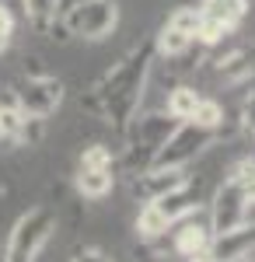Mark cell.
<instances>
[{"instance_id":"obj_1","label":"cell","mask_w":255,"mask_h":262,"mask_svg":"<svg viewBox=\"0 0 255 262\" xmlns=\"http://www.w3.org/2000/svg\"><path fill=\"white\" fill-rule=\"evenodd\" d=\"M151 53H154L151 46L130 53V56L105 77V84H101V105H105L109 122L126 126V122L137 116L140 95H143V81H147V67H151Z\"/></svg>"},{"instance_id":"obj_2","label":"cell","mask_w":255,"mask_h":262,"mask_svg":"<svg viewBox=\"0 0 255 262\" xmlns=\"http://www.w3.org/2000/svg\"><path fill=\"white\" fill-rule=\"evenodd\" d=\"M53 231H56V213H53V210H46V206L28 210V213L14 224V231H11L4 262H35L42 255V248L49 245Z\"/></svg>"},{"instance_id":"obj_3","label":"cell","mask_w":255,"mask_h":262,"mask_svg":"<svg viewBox=\"0 0 255 262\" xmlns=\"http://www.w3.org/2000/svg\"><path fill=\"white\" fill-rule=\"evenodd\" d=\"M214 137H217V129H206V126H196V122L185 119L154 150L151 168H185L189 161H196V154H203L214 143Z\"/></svg>"},{"instance_id":"obj_4","label":"cell","mask_w":255,"mask_h":262,"mask_svg":"<svg viewBox=\"0 0 255 262\" xmlns=\"http://www.w3.org/2000/svg\"><path fill=\"white\" fill-rule=\"evenodd\" d=\"M116 25H119L116 0H77L67 11V28L77 39H105Z\"/></svg>"},{"instance_id":"obj_5","label":"cell","mask_w":255,"mask_h":262,"mask_svg":"<svg viewBox=\"0 0 255 262\" xmlns=\"http://www.w3.org/2000/svg\"><path fill=\"white\" fill-rule=\"evenodd\" d=\"M245 221H252V206L245 200L241 185L235 179H227L220 189H217L214 203H210V231L214 234H224V231H235Z\"/></svg>"},{"instance_id":"obj_6","label":"cell","mask_w":255,"mask_h":262,"mask_svg":"<svg viewBox=\"0 0 255 262\" xmlns=\"http://www.w3.org/2000/svg\"><path fill=\"white\" fill-rule=\"evenodd\" d=\"M18 98H21V112L25 116L46 119V116L56 112V105L63 101V84L56 77H28L25 88L18 91Z\"/></svg>"},{"instance_id":"obj_7","label":"cell","mask_w":255,"mask_h":262,"mask_svg":"<svg viewBox=\"0 0 255 262\" xmlns=\"http://www.w3.org/2000/svg\"><path fill=\"white\" fill-rule=\"evenodd\" d=\"M255 248V221H245L235 231H224L210 238V255L214 262H241L248 259Z\"/></svg>"},{"instance_id":"obj_8","label":"cell","mask_w":255,"mask_h":262,"mask_svg":"<svg viewBox=\"0 0 255 262\" xmlns=\"http://www.w3.org/2000/svg\"><path fill=\"white\" fill-rule=\"evenodd\" d=\"M178 185H185L182 168H151V171L137 182V192L151 203V200H157V196H164V192L178 189Z\"/></svg>"},{"instance_id":"obj_9","label":"cell","mask_w":255,"mask_h":262,"mask_svg":"<svg viewBox=\"0 0 255 262\" xmlns=\"http://www.w3.org/2000/svg\"><path fill=\"white\" fill-rule=\"evenodd\" d=\"M151 203L168 217V224H175L196 206V192H193L189 182H185V185H178V189H172V192H164V196H157V200H151Z\"/></svg>"},{"instance_id":"obj_10","label":"cell","mask_w":255,"mask_h":262,"mask_svg":"<svg viewBox=\"0 0 255 262\" xmlns=\"http://www.w3.org/2000/svg\"><path fill=\"white\" fill-rule=\"evenodd\" d=\"M210 238H214L210 224H203V221H185V224L175 231V248L182 252V255H193V252H199V248H210Z\"/></svg>"},{"instance_id":"obj_11","label":"cell","mask_w":255,"mask_h":262,"mask_svg":"<svg viewBox=\"0 0 255 262\" xmlns=\"http://www.w3.org/2000/svg\"><path fill=\"white\" fill-rule=\"evenodd\" d=\"M112 168H80L77 171V189L88 200H101L112 192Z\"/></svg>"},{"instance_id":"obj_12","label":"cell","mask_w":255,"mask_h":262,"mask_svg":"<svg viewBox=\"0 0 255 262\" xmlns=\"http://www.w3.org/2000/svg\"><path fill=\"white\" fill-rule=\"evenodd\" d=\"M199 11H203L206 18L220 21V25H224V28L231 32L238 21L245 18V11H248V7H245V0H206V4H203Z\"/></svg>"},{"instance_id":"obj_13","label":"cell","mask_w":255,"mask_h":262,"mask_svg":"<svg viewBox=\"0 0 255 262\" xmlns=\"http://www.w3.org/2000/svg\"><path fill=\"white\" fill-rule=\"evenodd\" d=\"M255 70V49H238V53H231L227 60L220 63V77L227 84H238L245 81V77H252Z\"/></svg>"},{"instance_id":"obj_14","label":"cell","mask_w":255,"mask_h":262,"mask_svg":"<svg viewBox=\"0 0 255 262\" xmlns=\"http://www.w3.org/2000/svg\"><path fill=\"white\" fill-rule=\"evenodd\" d=\"M168 217L157 210L154 203H147L143 210H140V217H137V234L140 238H161V234H168Z\"/></svg>"},{"instance_id":"obj_15","label":"cell","mask_w":255,"mask_h":262,"mask_svg":"<svg viewBox=\"0 0 255 262\" xmlns=\"http://www.w3.org/2000/svg\"><path fill=\"white\" fill-rule=\"evenodd\" d=\"M196 105H199V95H196V88H175L172 95H168V116L172 119H193V112H196Z\"/></svg>"},{"instance_id":"obj_16","label":"cell","mask_w":255,"mask_h":262,"mask_svg":"<svg viewBox=\"0 0 255 262\" xmlns=\"http://www.w3.org/2000/svg\"><path fill=\"white\" fill-rule=\"evenodd\" d=\"M189 42H193V35H185V32H178V28H172V25H164L161 35H157V53H164V56H178V53L189 49Z\"/></svg>"},{"instance_id":"obj_17","label":"cell","mask_w":255,"mask_h":262,"mask_svg":"<svg viewBox=\"0 0 255 262\" xmlns=\"http://www.w3.org/2000/svg\"><path fill=\"white\" fill-rule=\"evenodd\" d=\"M189 122L206 126V129H220V122H224V108H220L217 101L199 98V105H196V112H193V119H189Z\"/></svg>"},{"instance_id":"obj_18","label":"cell","mask_w":255,"mask_h":262,"mask_svg":"<svg viewBox=\"0 0 255 262\" xmlns=\"http://www.w3.org/2000/svg\"><path fill=\"white\" fill-rule=\"evenodd\" d=\"M56 7H59V0H25V14L39 28H46L49 21L56 18Z\"/></svg>"},{"instance_id":"obj_19","label":"cell","mask_w":255,"mask_h":262,"mask_svg":"<svg viewBox=\"0 0 255 262\" xmlns=\"http://www.w3.org/2000/svg\"><path fill=\"white\" fill-rule=\"evenodd\" d=\"M199 18H203V11H199V7H178L175 14L168 18V25H172V28H178V32H185V35H193V39H196Z\"/></svg>"},{"instance_id":"obj_20","label":"cell","mask_w":255,"mask_h":262,"mask_svg":"<svg viewBox=\"0 0 255 262\" xmlns=\"http://www.w3.org/2000/svg\"><path fill=\"white\" fill-rule=\"evenodd\" d=\"M80 168H112V150L105 143H91L80 154Z\"/></svg>"},{"instance_id":"obj_21","label":"cell","mask_w":255,"mask_h":262,"mask_svg":"<svg viewBox=\"0 0 255 262\" xmlns=\"http://www.w3.org/2000/svg\"><path fill=\"white\" fill-rule=\"evenodd\" d=\"M21 119H25L21 108H0V140H14L21 129Z\"/></svg>"},{"instance_id":"obj_22","label":"cell","mask_w":255,"mask_h":262,"mask_svg":"<svg viewBox=\"0 0 255 262\" xmlns=\"http://www.w3.org/2000/svg\"><path fill=\"white\" fill-rule=\"evenodd\" d=\"M224 35H227V28H224L220 21L206 18V14L199 18V28H196V39H199V42H206V46H214V42H220Z\"/></svg>"},{"instance_id":"obj_23","label":"cell","mask_w":255,"mask_h":262,"mask_svg":"<svg viewBox=\"0 0 255 262\" xmlns=\"http://www.w3.org/2000/svg\"><path fill=\"white\" fill-rule=\"evenodd\" d=\"M11 35H14V18H11V11L0 4V53L11 46Z\"/></svg>"},{"instance_id":"obj_24","label":"cell","mask_w":255,"mask_h":262,"mask_svg":"<svg viewBox=\"0 0 255 262\" xmlns=\"http://www.w3.org/2000/svg\"><path fill=\"white\" fill-rule=\"evenodd\" d=\"M70 262H112V259H109L105 252H98V248H80Z\"/></svg>"},{"instance_id":"obj_25","label":"cell","mask_w":255,"mask_h":262,"mask_svg":"<svg viewBox=\"0 0 255 262\" xmlns=\"http://www.w3.org/2000/svg\"><path fill=\"white\" fill-rule=\"evenodd\" d=\"M0 108H21L18 88H0Z\"/></svg>"},{"instance_id":"obj_26","label":"cell","mask_w":255,"mask_h":262,"mask_svg":"<svg viewBox=\"0 0 255 262\" xmlns=\"http://www.w3.org/2000/svg\"><path fill=\"white\" fill-rule=\"evenodd\" d=\"M238 185H241V192H245L248 206H255V175H252V179H245V182H238Z\"/></svg>"},{"instance_id":"obj_27","label":"cell","mask_w":255,"mask_h":262,"mask_svg":"<svg viewBox=\"0 0 255 262\" xmlns=\"http://www.w3.org/2000/svg\"><path fill=\"white\" fill-rule=\"evenodd\" d=\"M185 262H214V255H210V248H199L193 255H185Z\"/></svg>"},{"instance_id":"obj_28","label":"cell","mask_w":255,"mask_h":262,"mask_svg":"<svg viewBox=\"0 0 255 262\" xmlns=\"http://www.w3.org/2000/svg\"><path fill=\"white\" fill-rule=\"evenodd\" d=\"M245 119H248V129H252V137H255V95L248 98V108H245Z\"/></svg>"}]
</instances>
